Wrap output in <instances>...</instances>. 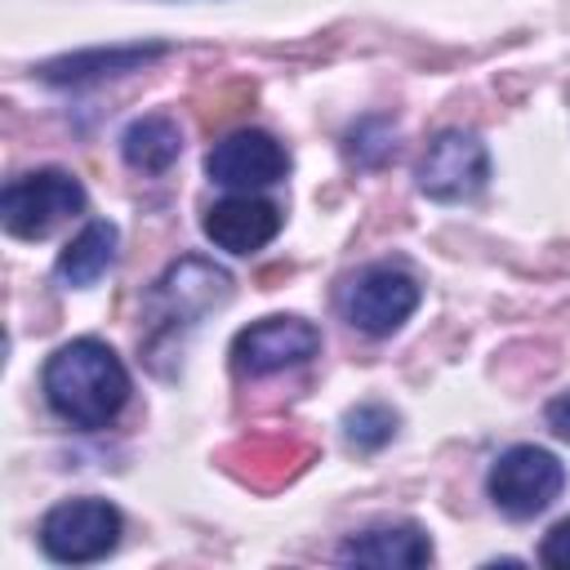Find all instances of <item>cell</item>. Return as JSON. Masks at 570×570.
I'll return each instance as SVG.
<instances>
[{
    "label": "cell",
    "mask_w": 570,
    "mask_h": 570,
    "mask_svg": "<svg viewBox=\"0 0 570 570\" xmlns=\"http://www.w3.org/2000/svg\"><path fill=\"white\" fill-rule=\"evenodd\" d=\"M419 307V281L396 263H370L338 289V312L352 330L387 338Z\"/></svg>",
    "instance_id": "obj_2"
},
{
    "label": "cell",
    "mask_w": 570,
    "mask_h": 570,
    "mask_svg": "<svg viewBox=\"0 0 570 570\" xmlns=\"http://www.w3.org/2000/svg\"><path fill=\"white\" fill-rule=\"evenodd\" d=\"M116 223H107V218H94V223H85L80 227V236L58 254V281L62 285H71V289H85V285H94L111 263H116Z\"/></svg>",
    "instance_id": "obj_13"
},
{
    "label": "cell",
    "mask_w": 570,
    "mask_h": 570,
    "mask_svg": "<svg viewBox=\"0 0 570 570\" xmlns=\"http://www.w3.org/2000/svg\"><path fill=\"white\" fill-rule=\"evenodd\" d=\"M485 178H490L485 142L468 129H441L419 160V191L432 200H468L485 187Z\"/></svg>",
    "instance_id": "obj_6"
},
{
    "label": "cell",
    "mask_w": 570,
    "mask_h": 570,
    "mask_svg": "<svg viewBox=\"0 0 570 570\" xmlns=\"http://www.w3.org/2000/svg\"><path fill=\"white\" fill-rule=\"evenodd\" d=\"M539 561L552 566V570H570V517L557 521V525L543 534V543H539Z\"/></svg>",
    "instance_id": "obj_16"
},
{
    "label": "cell",
    "mask_w": 570,
    "mask_h": 570,
    "mask_svg": "<svg viewBox=\"0 0 570 570\" xmlns=\"http://www.w3.org/2000/svg\"><path fill=\"white\" fill-rule=\"evenodd\" d=\"M566 485V468L552 450H539V445H512L494 459L490 476H485V490L494 499L499 512L525 521V517H539Z\"/></svg>",
    "instance_id": "obj_4"
},
{
    "label": "cell",
    "mask_w": 570,
    "mask_h": 570,
    "mask_svg": "<svg viewBox=\"0 0 570 570\" xmlns=\"http://www.w3.org/2000/svg\"><path fill=\"white\" fill-rule=\"evenodd\" d=\"M281 232V209L263 196H227L205 209V236L227 254H258Z\"/></svg>",
    "instance_id": "obj_9"
},
{
    "label": "cell",
    "mask_w": 570,
    "mask_h": 570,
    "mask_svg": "<svg viewBox=\"0 0 570 570\" xmlns=\"http://www.w3.org/2000/svg\"><path fill=\"white\" fill-rule=\"evenodd\" d=\"M120 151H125V160H129L134 169H142V174H165V169L178 160V151H183V134H178V125H174L169 116H138V120L120 134Z\"/></svg>",
    "instance_id": "obj_14"
},
{
    "label": "cell",
    "mask_w": 570,
    "mask_h": 570,
    "mask_svg": "<svg viewBox=\"0 0 570 570\" xmlns=\"http://www.w3.org/2000/svg\"><path fill=\"white\" fill-rule=\"evenodd\" d=\"M548 423H552V432H557V436H566V441H570V392H566V396H557V401L548 405Z\"/></svg>",
    "instance_id": "obj_17"
},
{
    "label": "cell",
    "mask_w": 570,
    "mask_h": 570,
    "mask_svg": "<svg viewBox=\"0 0 570 570\" xmlns=\"http://www.w3.org/2000/svg\"><path fill=\"white\" fill-rule=\"evenodd\" d=\"M343 432H347V441H352L356 450H379V445L392 441V432H396V414H392L387 405H379V401H365V405L347 410Z\"/></svg>",
    "instance_id": "obj_15"
},
{
    "label": "cell",
    "mask_w": 570,
    "mask_h": 570,
    "mask_svg": "<svg viewBox=\"0 0 570 570\" xmlns=\"http://www.w3.org/2000/svg\"><path fill=\"white\" fill-rule=\"evenodd\" d=\"M232 289V276L214 263H200V258H183L178 267L165 272L160 289H156V303H169L165 321H178V316H196L214 303H223Z\"/></svg>",
    "instance_id": "obj_12"
},
{
    "label": "cell",
    "mask_w": 570,
    "mask_h": 570,
    "mask_svg": "<svg viewBox=\"0 0 570 570\" xmlns=\"http://www.w3.org/2000/svg\"><path fill=\"white\" fill-rule=\"evenodd\" d=\"M338 561L374 570H414L432 561V543L419 525H370L338 548Z\"/></svg>",
    "instance_id": "obj_10"
},
{
    "label": "cell",
    "mask_w": 570,
    "mask_h": 570,
    "mask_svg": "<svg viewBox=\"0 0 570 570\" xmlns=\"http://www.w3.org/2000/svg\"><path fill=\"white\" fill-rule=\"evenodd\" d=\"M85 209V187L76 174L67 169H36V174H22L4 187L0 196V223L9 236H22V240H40L49 236L58 223H67L71 214Z\"/></svg>",
    "instance_id": "obj_3"
},
{
    "label": "cell",
    "mask_w": 570,
    "mask_h": 570,
    "mask_svg": "<svg viewBox=\"0 0 570 570\" xmlns=\"http://www.w3.org/2000/svg\"><path fill=\"white\" fill-rule=\"evenodd\" d=\"M321 352V330L303 316H263L245 325L232 343V365L240 374H276L289 365H303Z\"/></svg>",
    "instance_id": "obj_7"
},
{
    "label": "cell",
    "mask_w": 570,
    "mask_h": 570,
    "mask_svg": "<svg viewBox=\"0 0 570 570\" xmlns=\"http://www.w3.org/2000/svg\"><path fill=\"white\" fill-rule=\"evenodd\" d=\"M285 169H289L285 147L263 129H236V134L218 138L214 151L205 156V174L218 187H232V191L267 187V183L285 178Z\"/></svg>",
    "instance_id": "obj_8"
},
{
    "label": "cell",
    "mask_w": 570,
    "mask_h": 570,
    "mask_svg": "<svg viewBox=\"0 0 570 570\" xmlns=\"http://www.w3.org/2000/svg\"><path fill=\"white\" fill-rule=\"evenodd\" d=\"M116 543H120V512L107 499H67L49 508L40 521V548L67 566L98 561Z\"/></svg>",
    "instance_id": "obj_5"
},
{
    "label": "cell",
    "mask_w": 570,
    "mask_h": 570,
    "mask_svg": "<svg viewBox=\"0 0 570 570\" xmlns=\"http://www.w3.org/2000/svg\"><path fill=\"white\" fill-rule=\"evenodd\" d=\"M169 45H111V49H80L67 58H53L40 67L45 85H89V80H107V76H125L138 71L156 58H165Z\"/></svg>",
    "instance_id": "obj_11"
},
{
    "label": "cell",
    "mask_w": 570,
    "mask_h": 570,
    "mask_svg": "<svg viewBox=\"0 0 570 570\" xmlns=\"http://www.w3.org/2000/svg\"><path fill=\"white\" fill-rule=\"evenodd\" d=\"M45 401L58 419H67L71 428H107L120 405L129 401V374L120 365V356L102 343V338H71L62 343L40 374Z\"/></svg>",
    "instance_id": "obj_1"
}]
</instances>
